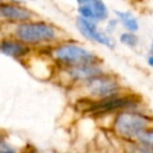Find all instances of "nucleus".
I'll return each mask as SVG.
<instances>
[{
	"mask_svg": "<svg viewBox=\"0 0 153 153\" xmlns=\"http://www.w3.org/2000/svg\"><path fill=\"white\" fill-rule=\"evenodd\" d=\"M13 36L27 45L49 43L57 39L59 29L54 24L42 19H36L35 17L32 19L14 24Z\"/></svg>",
	"mask_w": 153,
	"mask_h": 153,
	"instance_id": "f257e3e1",
	"label": "nucleus"
},
{
	"mask_svg": "<svg viewBox=\"0 0 153 153\" xmlns=\"http://www.w3.org/2000/svg\"><path fill=\"white\" fill-rule=\"evenodd\" d=\"M53 55L57 61L69 67L98 62V56L94 53L75 43H63L55 47Z\"/></svg>",
	"mask_w": 153,
	"mask_h": 153,
	"instance_id": "f03ea898",
	"label": "nucleus"
},
{
	"mask_svg": "<svg viewBox=\"0 0 153 153\" xmlns=\"http://www.w3.org/2000/svg\"><path fill=\"white\" fill-rule=\"evenodd\" d=\"M75 26H76L78 31L80 32V35L82 37H85L86 39L99 43V44L105 45L110 49H112L115 47V42L111 38V36L108 35L105 31H102L98 26V23L76 16Z\"/></svg>",
	"mask_w": 153,
	"mask_h": 153,
	"instance_id": "7ed1b4c3",
	"label": "nucleus"
},
{
	"mask_svg": "<svg viewBox=\"0 0 153 153\" xmlns=\"http://www.w3.org/2000/svg\"><path fill=\"white\" fill-rule=\"evenodd\" d=\"M35 13L31 8L18 1H0V20L8 24H17L35 18Z\"/></svg>",
	"mask_w": 153,
	"mask_h": 153,
	"instance_id": "20e7f679",
	"label": "nucleus"
},
{
	"mask_svg": "<svg viewBox=\"0 0 153 153\" xmlns=\"http://www.w3.org/2000/svg\"><path fill=\"white\" fill-rule=\"evenodd\" d=\"M147 118L139 115V114H130V112H122L117 116L115 121V128L118 134L131 137L137 136L141 131L146 129Z\"/></svg>",
	"mask_w": 153,
	"mask_h": 153,
	"instance_id": "39448f33",
	"label": "nucleus"
},
{
	"mask_svg": "<svg viewBox=\"0 0 153 153\" xmlns=\"http://www.w3.org/2000/svg\"><path fill=\"white\" fill-rule=\"evenodd\" d=\"M135 106V100H133L129 97H117L115 94L104 97V99L93 103L88 111L91 114H106L111 112L118 109H127Z\"/></svg>",
	"mask_w": 153,
	"mask_h": 153,
	"instance_id": "423d86ee",
	"label": "nucleus"
},
{
	"mask_svg": "<svg viewBox=\"0 0 153 153\" xmlns=\"http://www.w3.org/2000/svg\"><path fill=\"white\" fill-rule=\"evenodd\" d=\"M86 88L91 94L104 98L115 94L118 90V85L112 78L102 75L100 73L86 80Z\"/></svg>",
	"mask_w": 153,
	"mask_h": 153,
	"instance_id": "0eeeda50",
	"label": "nucleus"
},
{
	"mask_svg": "<svg viewBox=\"0 0 153 153\" xmlns=\"http://www.w3.org/2000/svg\"><path fill=\"white\" fill-rule=\"evenodd\" d=\"M78 16L85 19L93 20L96 23H103L110 17V11L104 0H96L90 4L78 5Z\"/></svg>",
	"mask_w": 153,
	"mask_h": 153,
	"instance_id": "6e6552de",
	"label": "nucleus"
},
{
	"mask_svg": "<svg viewBox=\"0 0 153 153\" xmlns=\"http://www.w3.org/2000/svg\"><path fill=\"white\" fill-rule=\"evenodd\" d=\"M0 53L10 57L22 59L30 53V48L26 43L19 41L16 37L4 38V39H0Z\"/></svg>",
	"mask_w": 153,
	"mask_h": 153,
	"instance_id": "1a4fd4ad",
	"label": "nucleus"
},
{
	"mask_svg": "<svg viewBox=\"0 0 153 153\" xmlns=\"http://www.w3.org/2000/svg\"><path fill=\"white\" fill-rule=\"evenodd\" d=\"M68 73L71 76L75 79H90L97 74H100L102 71L97 66V63H90V65H79V66H71L68 69Z\"/></svg>",
	"mask_w": 153,
	"mask_h": 153,
	"instance_id": "9d476101",
	"label": "nucleus"
},
{
	"mask_svg": "<svg viewBox=\"0 0 153 153\" xmlns=\"http://www.w3.org/2000/svg\"><path fill=\"white\" fill-rule=\"evenodd\" d=\"M115 16H116V19L118 20V24H121L126 29V31L136 32L139 30L140 23L133 12L124 11V10H116Z\"/></svg>",
	"mask_w": 153,
	"mask_h": 153,
	"instance_id": "9b49d317",
	"label": "nucleus"
},
{
	"mask_svg": "<svg viewBox=\"0 0 153 153\" xmlns=\"http://www.w3.org/2000/svg\"><path fill=\"white\" fill-rule=\"evenodd\" d=\"M120 42L129 48H135L137 44H139V37L135 32H131V31H124L118 37Z\"/></svg>",
	"mask_w": 153,
	"mask_h": 153,
	"instance_id": "f8f14e48",
	"label": "nucleus"
},
{
	"mask_svg": "<svg viewBox=\"0 0 153 153\" xmlns=\"http://www.w3.org/2000/svg\"><path fill=\"white\" fill-rule=\"evenodd\" d=\"M106 24H105V32L108 33V35H111L115 30H116V27H117V25H118V20L116 19V18H108L106 20Z\"/></svg>",
	"mask_w": 153,
	"mask_h": 153,
	"instance_id": "ddd939ff",
	"label": "nucleus"
},
{
	"mask_svg": "<svg viewBox=\"0 0 153 153\" xmlns=\"http://www.w3.org/2000/svg\"><path fill=\"white\" fill-rule=\"evenodd\" d=\"M0 153H16L14 148L0 135Z\"/></svg>",
	"mask_w": 153,
	"mask_h": 153,
	"instance_id": "4468645a",
	"label": "nucleus"
},
{
	"mask_svg": "<svg viewBox=\"0 0 153 153\" xmlns=\"http://www.w3.org/2000/svg\"><path fill=\"white\" fill-rule=\"evenodd\" d=\"M96 0H75L76 5H82V4H90V2H93Z\"/></svg>",
	"mask_w": 153,
	"mask_h": 153,
	"instance_id": "2eb2a0df",
	"label": "nucleus"
},
{
	"mask_svg": "<svg viewBox=\"0 0 153 153\" xmlns=\"http://www.w3.org/2000/svg\"><path fill=\"white\" fill-rule=\"evenodd\" d=\"M148 65L149 66H153V56H152V53L148 54Z\"/></svg>",
	"mask_w": 153,
	"mask_h": 153,
	"instance_id": "dca6fc26",
	"label": "nucleus"
},
{
	"mask_svg": "<svg viewBox=\"0 0 153 153\" xmlns=\"http://www.w3.org/2000/svg\"><path fill=\"white\" fill-rule=\"evenodd\" d=\"M27 1H33V0H27Z\"/></svg>",
	"mask_w": 153,
	"mask_h": 153,
	"instance_id": "f3484780",
	"label": "nucleus"
},
{
	"mask_svg": "<svg viewBox=\"0 0 153 153\" xmlns=\"http://www.w3.org/2000/svg\"><path fill=\"white\" fill-rule=\"evenodd\" d=\"M0 1H2V0H0Z\"/></svg>",
	"mask_w": 153,
	"mask_h": 153,
	"instance_id": "a211bd4d",
	"label": "nucleus"
}]
</instances>
